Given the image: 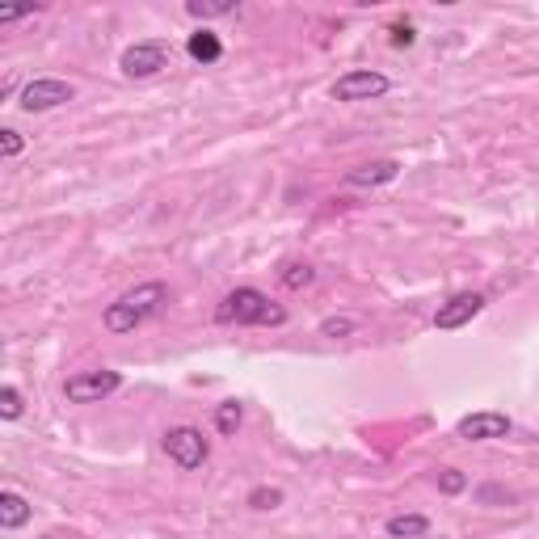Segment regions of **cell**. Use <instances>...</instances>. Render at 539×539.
I'll list each match as a JSON object with an SVG mask.
<instances>
[{
	"instance_id": "2",
	"label": "cell",
	"mask_w": 539,
	"mask_h": 539,
	"mask_svg": "<svg viewBox=\"0 0 539 539\" xmlns=\"http://www.w3.org/2000/svg\"><path fill=\"white\" fill-rule=\"evenodd\" d=\"M215 325H236V329H249V325H287V312L270 304L266 291L257 287H236L219 299L215 308Z\"/></svg>"
},
{
	"instance_id": "11",
	"label": "cell",
	"mask_w": 539,
	"mask_h": 539,
	"mask_svg": "<svg viewBox=\"0 0 539 539\" xmlns=\"http://www.w3.org/2000/svg\"><path fill=\"white\" fill-rule=\"evenodd\" d=\"M30 514H34V506H30L17 489H5V493H0V527H5V531L26 527V523H30Z\"/></svg>"
},
{
	"instance_id": "17",
	"label": "cell",
	"mask_w": 539,
	"mask_h": 539,
	"mask_svg": "<svg viewBox=\"0 0 539 539\" xmlns=\"http://www.w3.org/2000/svg\"><path fill=\"white\" fill-rule=\"evenodd\" d=\"M245 506H249V510H278V506H283V489H270V485H257V489H249V497H245Z\"/></svg>"
},
{
	"instance_id": "8",
	"label": "cell",
	"mask_w": 539,
	"mask_h": 539,
	"mask_svg": "<svg viewBox=\"0 0 539 539\" xmlns=\"http://www.w3.org/2000/svg\"><path fill=\"white\" fill-rule=\"evenodd\" d=\"M481 312H485V295H481V291H459V295L447 299V304H438L434 329H464V325H472Z\"/></svg>"
},
{
	"instance_id": "19",
	"label": "cell",
	"mask_w": 539,
	"mask_h": 539,
	"mask_svg": "<svg viewBox=\"0 0 539 539\" xmlns=\"http://www.w3.org/2000/svg\"><path fill=\"white\" fill-rule=\"evenodd\" d=\"M26 152V139H22V131H13V127H5L0 131V156L5 161H17V156Z\"/></svg>"
},
{
	"instance_id": "21",
	"label": "cell",
	"mask_w": 539,
	"mask_h": 539,
	"mask_svg": "<svg viewBox=\"0 0 539 539\" xmlns=\"http://www.w3.org/2000/svg\"><path fill=\"white\" fill-rule=\"evenodd\" d=\"M438 489H443L447 497H455V493L468 489V476L459 472V468H443V472H438Z\"/></svg>"
},
{
	"instance_id": "6",
	"label": "cell",
	"mask_w": 539,
	"mask_h": 539,
	"mask_svg": "<svg viewBox=\"0 0 539 539\" xmlns=\"http://www.w3.org/2000/svg\"><path fill=\"white\" fill-rule=\"evenodd\" d=\"M118 388H123V375L110 367H97V371H76L64 384V396L72 405H97V401H106V396H114Z\"/></svg>"
},
{
	"instance_id": "5",
	"label": "cell",
	"mask_w": 539,
	"mask_h": 539,
	"mask_svg": "<svg viewBox=\"0 0 539 539\" xmlns=\"http://www.w3.org/2000/svg\"><path fill=\"white\" fill-rule=\"evenodd\" d=\"M392 89V81L384 72H375V68H350L346 76H337L329 97L333 102H375V97H384Z\"/></svg>"
},
{
	"instance_id": "13",
	"label": "cell",
	"mask_w": 539,
	"mask_h": 539,
	"mask_svg": "<svg viewBox=\"0 0 539 539\" xmlns=\"http://www.w3.org/2000/svg\"><path fill=\"white\" fill-rule=\"evenodd\" d=\"M186 51H190V59H198V64H215L219 55H224V43H219V34L215 30H194L190 34V43H186Z\"/></svg>"
},
{
	"instance_id": "20",
	"label": "cell",
	"mask_w": 539,
	"mask_h": 539,
	"mask_svg": "<svg viewBox=\"0 0 539 539\" xmlns=\"http://www.w3.org/2000/svg\"><path fill=\"white\" fill-rule=\"evenodd\" d=\"M354 329H358L354 316H329V321H321V337H333V342L337 337H350Z\"/></svg>"
},
{
	"instance_id": "9",
	"label": "cell",
	"mask_w": 539,
	"mask_h": 539,
	"mask_svg": "<svg viewBox=\"0 0 539 539\" xmlns=\"http://www.w3.org/2000/svg\"><path fill=\"white\" fill-rule=\"evenodd\" d=\"M455 434L464 438V443H493V438H506V434H510V417L497 413V409L468 413V417H459Z\"/></svg>"
},
{
	"instance_id": "7",
	"label": "cell",
	"mask_w": 539,
	"mask_h": 539,
	"mask_svg": "<svg viewBox=\"0 0 539 539\" xmlns=\"http://www.w3.org/2000/svg\"><path fill=\"white\" fill-rule=\"evenodd\" d=\"M76 97V85L59 81V76H34V81L17 93V106H22L26 114H47L55 106H68Z\"/></svg>"
},
{
	"instance_id": "14",
	"label": "cell",
	"mask_w": 539,
	"mask_h": 539,
	"mask_svg": "<svg viewBox=\"0 0 539 539\" xmlns=\"http://www.w3.org/2000/svg\"><path fill=\"white\" fill-rule=\"evenodd\" d=\"M278 283H283L287 291H304L316 283V270L308 262H283V270H278Z\"/></svg>"
},
{
	"instance_id": "1",
	"label": "cell",
	"mask_w": 539,
	"mask_h": 539,
	"mask_svg": "<svg viewBox=\"0 0 539 539\" xmlns=\"http://www.w3.org/2000/svg\"><path fill=\"white\" fill-rule=\"evenodd\" d=\"M169 304V287L165 283H135L131 291H123L114 299V304L102 312V325H106V333H114V337H123V333H135L139 325L148 321V316H156Z\"/></svg>"
},
{
	"instance_id": "12",
	"label": "cell",
	"mask_w": 539,
	"mask_h": 539,
	"mask_svg": "<svg viewBox=\"0 0 539 539\" xmlns=\"http://www.w3.org/2000/svg\"><path fill=\"white\" fill-rule=\"evenodd\" d=\"M388 539H426L430 535V518L426 514H392L384 523Z\"/></svg>"
},
{
	"instance_id": "3",
	"label": "cell",
	"mask_w": 539,
	"mask_h": 539,
	"mask_svg": "<svg viewBox=\"0 0 539 539\" xmlns=\"http://www.w3.org/2000/svg\"><path fill=\"white\" fill-rule=\"evenodd\" d=\"M169 59H173V47L165 38H139V43L123 51L118 68H123L127 81H148V76H161L169 68Z\"/></svg>"
},
{
	"instance_id": "24",
	"label": "cell",
	"mask_w": 539,
	"mask_h": 539,
	"mask_svg": "<svg viewBox=\"0 0 539 539\" xmlns=\"http://www.w3.org/2000/svg\"><path fill=\"white\" fill-rule=\"evenodd\" d=\"M43 539H55V535H43Z\"/></svg>"
},
{
	"instance_id": "4",
	"label": "cell",
	"mask_w": 539,
	"mask_h": 539,
	"mask_svg": "<svg viewBox=\"0 0 539 539\" xmlns=\"http://www.w3.org/2000/svg\"><path fill=\"white\" fill-rule=\"evenodd\" d=\"M161 447H165V455L182 472H198L211 459V443H207V434L198 430V426H173V430H165Z\"/></svg>"
},
{
	"instance_id": "23",
	"label": "cell",
	"mask_w": 539,
	"mask_h": 539,
	"mask_svg": "<svg viewBox=\"0 0 539 539\" xmlns=\"http://www.w3.org/2000/svg\"><path fill=\"white\" fill-rule=\"evenodd\" d=\"M413 26L409 22H401V26H392V47H413Z\"/></svg>"
},
{
	"instance_id": "18",
	"label": "cell",
	"mask_w": 539,
	"mask_h": 539,
	"mask_svg": "<svg viewBox=\"0 0 539 539\" xmlns=\"http://www.w3.org/2000/svg\"><path fill=\"white\" fill-rule=\"evenodd\" d=\"M22 413H26L22 392H17L13 384H5V388H0V417H5V422H17Z\"/></svg>"
},
{
	"instance_id": "15",
	"label": "cell",
	"mask_w": 539,
	"mask_h": 539,
	"mask_svg": "<svg viewBox=\"0 0 539 539\" xmlns=\"http://www.w3.org/2000/svg\"><path fill=\"white\" fill-rule=\"evenodd\" d=\"M236 9H241L236 0H186V13L198 17V22H211V17H228V13H236Z\"/></svg>"
},
{
	"instance_id": "10",
	"label": "cell",
	"mask_w": 539,
	"mask_h": 539,
	"mask_svg": "<svg viewBox=\"0 0 539 539\" xmlns=\"http://www.w3.org/2000/svg\"><path fill=\"white\" fill-rule=\"evenodd\" d=\"M401 177V161H392V156H384V161H367V165H354L346 177H342V186L350 190H375V186H388Z\"/></svg>"
},
{
	"instance_id": "22",
	"label": "cell",
	"mask_w": 539,
	"mask_h": 539,
	"mask_svg": "<svg viewBox=\"0 0 539 539\" xmlns=\"http://www.w3.org/2000/svg\"><path fill=\"white\" fill-rule=\"evenodd\" d=\"M38 5H22V9H0V26H9V22H22V17H34Z\"/></svg>"
},
{
	"instance_id": "16",
	"label": "cell",
	"mask_w": 539,
	"mask_h": 539,
	"mask_svg": "<svg viewBox=\"0 0 539 539\" xmlns=\"http://www.w3.org/2000/svg\"><path fill=\"white\" fill-rule=\"evenodd\" d=\"M241 422H245V405L241 401H224L215 409V430L224 434V438H232L236 430H241Z\"/></svg>"
}]
</instances>
